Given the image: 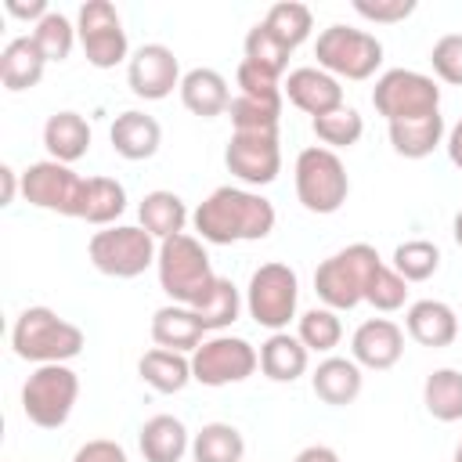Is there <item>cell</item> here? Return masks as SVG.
<instances>
[{
  "mask_svg": "<svg viewBox=\"0 0 462 462\" xmlns=\"http://www.w3.org/2000/svg\"><path fill=\"white\" fill-rule=\"evenodd\" d=\"M444 148H448V159H451V166L455 170H462V119L448 130V141H444Z\"/></svg>",
  "mask_w": 462,
  "mask_h": 462,
  "instance_id": "obj_49",
  "label": "cell"
},
{
  "mask_svg": "<svg viewBox=\"0 0 462 462\" xmlns=\"http://www.w3.org/2000/svg\"><path fill=\"white\" fill-rule=\"evenodd\" d=\"M155 274H159V289L170 296V303H180V307H199L220 278V274H213L202 238H195L188 231L159 242Z\"/></svg>",
  "mask_w": 462,
  "mask_h": 462,
  "instance_id": "obj_3",
  "label": "cell"
},
{
  "mask_svg": "<svg viewBox=\"0 0 462 462\" xmlns=\"http://www.w3.org/2000/svg\"><path fill=\"white\" fill-rule=\"evenodd\" d=\"M361 386H365V375H361V365L354 357H336L328 354L325 361H318L314 375H310V390L321 404H332V408H343V404H354L361 397Z\"/></svg>",
  "mask_w": 462,
  "mask_h": 462,
  "instance_id": "obj_20",
  "label": "cell"
},
{
  "mask_svg": "<svg viewBox=\"0 0 462 462\" xmlns=\"http://www.w3.org/2000/svg\"><path fill=\"white\" fill-rule=\"evenodd\" d=\"M191 310L199 314V321H202L206 332H224L227 325L238 321L242 292H238V285H235L231 278H217V285L209 289V296H206L199 307H191Z\"/></svg>",
  "mask_w": 462,
  "mask_h": 462,
  "instance_id": "obj_36",
  "label": "cell"
},
{
  "mask_svg": "<svg viewBox=\"0 0 462 462\" xmlns=\"http://www.w3.org/2000/svg\"><path fill=\"white\" fill-rule=\"evenodd\" d=\"M310 365V350L300 343V336L271 332L260 343V372L271 383H296Z\"/></svg>",
  "mask_w": 462,
  "mask_h": 462,
  "instance_id": "obj_26",
  "label": "cell"
},
{
  "mask_svg": "<svg viewBox=\"0 0 462 462\" xmlns=\"http://www.w3.org/2000/svg\"><path fill=\"white\" fill-rule=\"evenodd\" d=\"M180 61L166 43H141L126 61L130 94L141 101H162L180 90Z\"/></svg>",
  "mask_w": 462,
  "mask_h": 462,
  "instance_id": "obj_15",
  "label": "cell"
},
{
  "mask_svg": "<svg viewBox=\"0 0 462 462\" xmlns=\"http://www.w3.org/2000/svg\"><path fill=\"white\" fill-rule=\"evenodd\" d=\"M310 130H314V137L321 141V148H332V152H336V148H350V144L361 141L365 119H361L357 108L343 105V108H336V112H325V116L310 119Z\"/></svg>",
  "mask_w": 462,
  "mask_h": 462,
  "instance_id": "obj_38",
  "label": "cell"
},
{
  "mask_svg": "<svg viewBox=\"0 0 462 462\" xmlns=\"http://www.w3.org/2000/svg\"><path fill=\"white\" fill-rule=\"evenodd\" d=\"M401 354H404V328L390 318H368L350 336V357L361 368L386 372L401 361Z\"/></svg>",
  "mask_w": 462,
  "mask_h": 462,
  "instance_id": "obj_17",
  "label": "cell"
},
{
  "mask_svg": "<svg viewBox=\"0 0 462 462\" xmlns=\"http://www.w3.org/2000/svg\"><path fill=\"white\" fill-rule=\"evenodd\" d=\"M224 166L245 188H267L282 173V144L278 134H231L224 148Z\"/></svg>",
  "mask_w": 462,
  "mask_h": 462,
  "instance_id": "obj_14",
  "label": "cell"
},
{
  "mask_svg": "<svg viewBox=\"0 0 462 462\" xmlns=\"http://www.w3.org/2000/svg\"><path fill=\"white\" fill-rule=\"evenodd\" d=\"M29 36L36 40V47L43 51L47 61H65V58L72 54L76 40H79V36H76V22H69L61 11H51L47 18H40Z\"/></svg>",
  "mask_w": 462,
  "mask_h": 462,
  "instance_id": "obj_40",
  "label": "cell"
},
{
  "mask_svg": "<svg viewBox=\"0 0 462 462\" xmlns=\"http://www.w3.org/2000/svg\"><path fill=\"white\" fill-rule=\"evenodd\" d=\"M43 69H47V58L43 51L36 47L32 36H14L7 40V47L0 51V83L18 94V90H32L40 79H43Z\"/></svg>",
  "mask_w": 462,
  "mask_h": 462,
  "instance_id": "obj_25",
  "label": "cell"
},
{
  "mask_svg": "<svg viewBox=\"0 0 462 462\" xmlns=\"http://www.w3.org/2000/svg\"><path fill=\"white\" fill-rule=\"evenodd\" d=\"M292 462H339V455L328 444H307Z\"/></svg>",
  "mask_w": 462,
  "mask_h": 462,
  "instance_id": "obj_48",
  "label": "cell"
},
{
  "mask_svg": "<svg viewBox=\"0 0 462 462\" xmlns=\"http://www.w3.org/2000/svg\"><path fill=\"white\" fill-rule=\"evenodd\" d=\"M242 51H245V61H253L256 69H263V72H271V76H285V69H289V47L263 25V22H256L249 32H245V43H242Z\"/></svg>",
  "mask_w": 462,
  "mask_h": 462,
  "instance_id": "obj_39",
  "label": "cell"
},
{
  "mask_svg": "<svg viewBox=\"0 0 462 462\" xmlns=\"http://www.w3.org/2000/svg\"><path fill=\"white\" fill-rule=\"evenodd\" d=\"M235 83H238V94H249V97H267V101H282V79L256 69L253 61H238V72H235Z\"/></svg>",
  "mask_w": 462,
  "mask_h": 462,
  "instance_id": "obj_43",
  "label": "cell"
},
{
  "mask_svg": "<svg viewBox=\"0 0 462 462\" xmlns=\"http://www.w3.org/2000/svg\"><path fill=\"white\" fill-rule=\"evenodd\" d=\"M227 116H231L235 134H278V123H282V101L235 94Z\"/></svg>",
  "mask_w": 462,
  "mask_h": 462,
  "instance_id": "obj_34",
  "label": "cell"
},
{
  "mask_svg": "<svg viewBox=\"0 0 462 462\" xmlns=\"http://www.w3.org/2000/svg\"><path fill=\"white\" fill-rule=\"evenodd\" d=\"M296 303H300V278L289 263L282 260H267L249 274L245 285V310L249 318L267 328V332H285L289 321L296 318Z\"/></svg>",
  "mask_w": 462,
  "mask_h": 462,
  "instance_id": "obj_7",
  "label": "cell"
},
{
  "mask_svg": "<svg viewBox=\"0 0 462 462\" xmlns=\"http://www.w3.org/2000/svg\"><path fill=\"white\" fill-rule=\"evenodd\" d=\"M137 217H141V227L155 238V242H166L173 235H184V224L191 220L188 217V206L177 191H166V188H155L141 199L137 206Z\"/></svg>",
  "mask_w": 462,
  "mask_h": 462,
  "instance_id": "obj_28",
  "label": "cell"
},
{
  "mask_svg": "<svg viewBox=\"0 0 462 462\" xmlns=\"http://www.w3.org/2000/svg\"><path fill=\"white\" fill-rule=\"evenodd\" d=\"M180 105L199 116V119H217L231 108V90H227V79L217 72V69H188L184 79H180Z\"/></svg>",
  "mask_w": 462,
  "mask_h": 462,
  "instance_id": "obj_21",
  "label": "cell"
},
{
  "mask_svg": "<svg viewBox=\"0 0 462 462\" xmlns=\"http://www.w3.org/2000/svg\"><path fill=\"white\" fill-rule=\"evenodd\" d=\"M76 36L94 69H116L119 61H130V43L119 11L108 0H87L76 14Z\"/></svg>",
  "mask_w": 462,
  "mask_h": 462,
  "instance_id": "obj_12",
  "label": "cell"
},
{
  "mask_svg": "<svg viewBox=\"0 0 462 462\" xmlns=\"http://www.w3.org/2000/svg\"><path fill=\"white\" fill-rule=\"evenodd\" d=\"M43 148H47V155L54 162L72 166L76 159H83L90 152V123L72 108L54 112L43 123Z\"/></svg>",
  "mask_w": 462,
  "mask_h": 462,
  "instance_id": "obj_23",
  "label": "cell"
},
{
  "mask_svg": "<svg viewBox=\"0 0 462 462\" xmlns=\"http://www.w3.org/2000/svg\"><path fill=\"white\" fill-rule=\"evenodd\" d=\"M242 455H245V440L231 422H206L191 437L195 462H242Z\"/></svg>",
  "mask_w": 462,
  "mask_h": 462,
  "instance_id": "obj_32",
  "label": "cell"
},
{
  "mask_svg": "<svg viewBox=\"0 0 462 462\" xmlns=\"http://www.w3.org/2000/svg\"><path fill=\"white\" fill-rule=\"evenodd\" d=\"M256 368H260V350L249 339L227 336V332H213L191 354V379L202 386H213V390L245 383Z\"/></svg>",
  "mask_w": 462,
  "mask_h": 462,
  "instance_id": "obj_11",
  "label": "cell"
},
{
  "mask_svg": "<svg viewBox=\"0 0 462 462\" xmlns=\"http://www.w3.org/2000/svg\"><path fill=\"white\" fill-rule=\"evenodd\" d=\"M72 462H130V458H126V451H123L116 440L97 437V440L79 444L76 455H72Z\"/></svg>",
  "mask_w": 462,
  "mask_h": 462,
  "instance_id": "obj_45",
  "label": "cell"
},
{
  "mask_svg": "<svg viewBox=\"0 0 462 462\" xmlns=\"http://www.w3.org/2000/svg\"><path fill=\"white\" fill-rule=\"evenodd\" d=\"M274 202L253 188L220 184L213 188L191 213V227L209 245H235V242H260L274 231Z\"/></svg>",
  "mask_w": 462,
  "mask_h": 462,
  "instance_id": "obj_1",
  "label": "cell"
},
{
  "mask_svg": "<svg viewBox=\"0 0 462 462\" xmlns=\"http://www.w3.org/2000/svg\"><path fill=\"white\" fill-rule=\"evenodd\" d=\"M292 180H296L300 206L307 213H318V217L336 213L346 202V195H350V177H346L343 159L332 148H321V144L303 148L296 155Z\"/></svg>",
  "mask_w": 462,
  "mask_h": 462,
  "instance_id": "obj_6",
  "label": "cell"
},
{
  "mask_svg": "<svg viewBox=\"0 0 462 462\" xmlns=\"http://www.w3.org/2000/svg\"><path fill=\"white\" fill-rule=\"evenodd\" d=\"M430 65H433L437 79H444L451 87H462V32L440 36L430 51Z\"/></svg>",
  "mask_w": 462,
  "mask_h": 462,
  "instance_id": "obj_42",
  "label": "cell"
},
{
  "mask_svg": "<svg viewBox=\"0 0 462 462\" xmlns=\"http://www.w3.org/2000/svg\"><path fill=\"white\" fill-rule=\"evenodd\" d=\"M152 339L162 350H177V354H195V346L206 339V328L199 321V314L191 307L180 303H162L152 314Z\"/></svg>",
  "mask_w": 462,
  "mask_h": 462,
  "instance_id": "obj_22",
  "label": "cell"
},
{
  "mask_svg": "<svg viewBox=\"0 0 462 462\" xmlns=\"http://www.w3.org/2000/svg\"><path fill=\"white\" fill-rule=\"evenodd\" d=\"M83 184H87V177H79L72 166L54 162V159H40L22 170L25 202L36 209H47V213H61V217H79Z\"/></svg>",
  "mask_w": 462,
  "mask_h": 462,
  "instance_id": "obj_13",
  "label": "cell"
},
{
  "mask_svg": "<svg viewBox=\"0 0 462 462\" xmlns=\"http://www.w3.org/2000/svg\"><path fill=\"white\" fill-rule=\"evenodd\" d=\"M422 404L437 422H462V372L433 368L422 383Z\"/></svg>",
  "mask_w": 462,
  "mask_h": 462,
  "instance_id": "obj_31",
  "label": "cell"
},
{
  "mask_svg": "<svg viewBox=\"0 0 462 462\" xmlns=\"http://www.w3.org/2000/svg\"><path fill=\"white\" fill-rule=\"evenodd\" d=\"M79 375L69 365H36L22 383V411L40 430H61L76 408Z\"/></svg>",
  "mask_w": 462,
  "mask_h": 462,
  "instance_id": "obj_9",
  "label": "cell"
},
{
  "mask_svg": "<svg viewBox=\"0 0 462 462\" xmlns=\"http://www.w3.org/2000/svg\"><path fill=\"white\" fill-rule=\"evenodd\" d=\"M0 184H4V195H0V206H11L14 202V191L22 188V177L14 173V166H0Z\"/></svg>",
  "mask_w": 462,
  "mask_h": 462,
  "instance_id": "obj_47",
  "label": "cell"
},
{
  "mask_svg": "<svg viewBox=\"0 0 462 462\" xmlns=\"http://www.w3.org/2000/svg\"><path fill=\"white\" fill-rule=\"evenodd\" d=\"M108 141H112V152L126 162H144L159 152L162 144V126L155 116L141 112V108H126L112 119L108 126Z\"/></svg>",
  "mask_w": 462,
  "mask_h": 462,
  "instance_id": "obj_18",
  "label": "cell"
},
{
  "mask_svg": "<svg viewBox=\"0 0 462 462\" xmlns=\"http://www.w3.org/2000/svg\"><path fill=\"white\" fill-rule=\"evenodd\" d=\"M83 343V328L51 307H25L11 325V350L29 365H69Z\"/></svg>",
  "mask_w": 462,
  "mask_h": 462,
  "instance_id": "obj_2",
  "label": "cell"
},
{
  "mask_svg": "<svg viewBox=\"0 0 462 462\" xmlns=\"http://www.w3.org/2000/svg\"><path fill=\"white\" fill-rule=\"evenodd\" d=\"M372 105L386 123L419 119L430 112H440V87L433 76L415 69H390L372 87Z\"/></svg>",
  "mask_w": 462,
  "mask_h": 462,
  "instance_id": "obj_10",
  "label": "cell"
},
{
  "mask_svg": "<svg viewBox=\"0 0 462 462\" xmlns=\"http://www.w3.org/2000/svg\"><path fill=\"white\" fill-rule=\"evenodd\" d=\"M144 462H180L191 451V433L177 415H152L137 433Z\"/></svg>",
  "mask_w": 462,
  "mask_h": 462,
  "instance_id": "obj_24",
  "label": "cell"
},
{
  "mask_svg": "<svg viewBox=\"0 0 462 462\" xmlns=\"http://www.w3.org/2000/svg\"><path fill=\"white\" fill-rule=\"evenodd\" d=\"M87 256L105 278H137L159 260V242L141 224H112L90 235Z\"/></svg>",
  "mask_w": 462,
  "mask_h": 462,
  "instance_id": "obj_5",
  "label": "cell"
},
{
  "mask_svg": "<svg viewBox=\"0 0 462 462\" xmlns=\"http://www.w3.org/2000/svg\"><path fill=\"white\" fill-rule=\"evenodd\" d=\"M296 336L310 354H332L343 339V321L339 310L332 307H310L296 318Z\"/></svg>",
  "mask_w": 462,
  "mask_h": 462,
  "instance_id": "obj_33",
  "label": "cell"
},
{
  "mask_svg": "<svg viewBox=\"0 0 462 462\" xmlns=\"http://www.w3.org/2000/svg\"><path fill=\"white\" fill-rule=\"evenodd\" d=\"M365 303H372V307L383 310V314L401 310V307L408 303V282H404L390 263H383V267L372 274L368 289H365Z\"/></svg>",
  "mask_w": 462,
  "mask_h": 462,
  "instance_id": "obj_41",
  "label": "cell"
},
{
  "mask_svg": "<svg viewBox=\"0 0 462 462\" xmlns=\"http://www.w3.org/2000/svg\"><path fill=\"white\" fill-rule=\"evenodd\" d=\"M451 462H462V440H458V448H455V458Z\"/></svg>",
  "mask_w": 462,
  "mask_h": 462,
  "instance_id": "obj_51",
  "label": "cell"
},
{
  "mask_svg": "<svg viewBox=\"0 0 462 462\" xmlns=\"http://www.w3.org/2000/svg\"><path fill=\"white\" fill-rule=\"evenodd\" d=\"M263 25H267L289 51H296L300 43L310 40V32H314V14H310V7L300 4V0H282V4H274V7L263 14Z\"/></svg>",
  "mask_w": 462,
  "mask_h": 462,
  "instance_id": "obj_35",
  "label": "cell"
},
{
  "mask_svg": "<svg viewBox=\"0 0 462 462\" xmlns=\"http://www.w3.org/2000/svg\"><path fill=\"white\" fill-rule=\"evenodd\" d=\"M137 372L155 393H180L188 383H195L191 379V357L177 354V350H162V346H152L148 354H141Z\"/></svg>",
  "mask_w": 462,
  "mask_h": 462,
  "instance_id": "obj_30",
  "label": "cell"
},
{
  "mask_svg": "<svg viewBox=\"0 0 462 462\" xmlns=\"http://www.w3.org/2000/svg\"><path fill=\"white\" fill-rule=\"evenodd\" d=\"M354 11L375 25H397L415 14V0H354Z\"/></svg>",
  "mask_w": 462,
  "mask_h": 462,
  "instance_id": "obj_44",
  "label": "cell"
},
{
  "mask_svg": "<svg viewBox=\"0 0 462 462\" xmlns=\"http://www.w3.org/2000/svg\"><path fill=\"white\" fill-rule=\"evenodd\" d=\"M123 213H126V188L116 177H87L76 220H87L94 227H112Z\"/></svg>",
  "mask_w": 462,
  "mask_h": 462,
  "instance_id": "obj_29",
  "label": "cell"
},
{
  "mask_svg": "<svg viewBox=\"0 0 462 462\" xmlns=\"http://www.w3.org/2000/svg\"><path fill=\"white\" fill-rule=\"evenodd\" d=\"M404 328L419 346H451L458 339V314L444 300H415L404 310Z\"/></svg>",
  "mask_w": 462,
  "mask_h": 462,
  "instance_id": "obj_19",
  "label": "cell"
},
{
  "mask_svg": "<svg viewBox=\"0 0 462 462\" xmlns=\"http://www.w3.org/2000/svg\"><path fill=\"white\" fill-rule=\"evenodd\" d=\"M451 235H455V242H458V249H462V209H458L455 220H451Z\"/></svg>",
  "mask_w": 462,
  "mask_h": 462,
  "instance_id": "obj_50",
  "label": "cell"
},
{
  "mask_svg": "<svg viewBox=\"0 0 462 462\" xmlns=\"http://www.w3.org/2000/svg\"><path fill=\"white\" fill-rule=\"evenodd\" d=\"M282 94L289 97L292 108L307 112L310 119H318L325 112H336V108L346 105L343 101V83L336 76H328L325 69H318V65H300V69L285 72Z\"/></svg>",
  "mask_w": 462,
  "mask_h": 462,
  "instance_id": "obj_16",
  "label": "cell"
},
{
  "mask_svg": "<svg viewBox=\"0 0 462 462\" xmlns=\"http://www.w3.org/2000/svg\"><path fill=\"white\" fill-rule=\"evenodd\" d=\"M314 58L318 69H325L336 79H372L375 69L383 65V43L354 25H328L314 40Z\"/></svg>",
  "mask_w": 462,
  "mask_h": 462,
  "instance_id": "obj_8",
  "label": "cell"
},
{
  "mask_svg": "<svg viewBox=\"0 0 462 462\" xmlns=\"http://www.w3.org/2000/svg\"><path fill=\"white\" fill-rule=\"evenodd\" d=\"M390 267L411 285V282H426L440 271V245L430 242V238H411V242H401L393 249V260Z\"/></svg>",
  "mask_w": 462,
  "mask_h": 462,
  "instance_id": "obj_37",
  "label": "cell"
},
{
  "mask_svg": "<svg viewBox=\"0 0 462 462\" xmlns=\"http://www.w3.org/2000/svg\"><path fill=\"white\" fill-rule=\"evenodd\" d=\"M4 11L11 14V18H22V22H40V18H47L51 14V7H47V0H4Z\"/></svg>",
  "mask_w": 462,
  "mask_h": 462,
  "instance_id": "obj_46",
  "label": "cell"
},
{
  "mask_svg": "<svg viewBox=\"0 0 462 462\" xmlns=\"http://www.w3.org/2000/svg\"><path fill=\"white\" fill-rule=\"evenodd\" d=\"M390 126V148L401 159H426L444 144V116L430 112L419 119H401V123H386Z\"/></svg>",
  "mask_w": 462,
  "mask_h": 462,
  "instance_id": "obj_27",
  "label": "cell"
},
{
  "mask_svg": "<svg viewBox=\"0 0 462 462\" xmlns=\"http://www.w3.org/2000/svg\"><path fill=\"white\" fill-rule=\"evenodd\" d=\"M379 267H383L379 249L368 242H354V245H346V249H339L318 263L314 292L332 310H354L357 303H365V289Z\"/></svg>",
  "mask_w": 462,
  "mask_h": 462,
  "instance_id": "obj_4",
  "label": "cell"
}]
</instances>
